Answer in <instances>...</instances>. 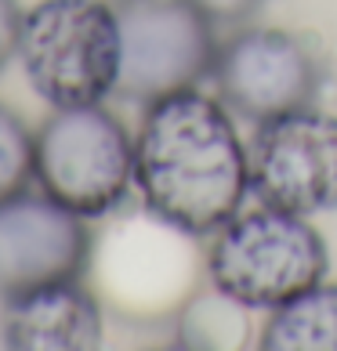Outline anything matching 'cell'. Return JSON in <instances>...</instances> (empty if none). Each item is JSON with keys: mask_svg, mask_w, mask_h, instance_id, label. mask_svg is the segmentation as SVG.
<instances>
[{"mask_svg": "<svg viewBox=\"0 0 337 351\" xmlns=\"http://www.w3.org/2000/svg\"><path fill=\"white\" fill-rule=\"evenodd\" d=\"M120 58V15L106 0H40L22 15V73L55 109L116 95Z\"/></svg>", "mask_w": 337, "mask_h": 351, "instance_id": "2", "label": "cell"}, {"mask_svg": "<svg viewBox=\"0 0 337 351\" xmlns=\"http://www.w3.org/2000/svg\"><path fill=\"white\" fill-rule=\"evenodd\" d=\"M124 36L116 95L152 106L214 73L218 25L192 0H116Z\"/></svg>", "mask_w": 337, "mask_h": 351, "instance_id": "6", "label": "cell"}, {"mask_svg": "<svg viewBox=\"0 0 337 351\" xmlns=\"http://www.w3.org/2000/svg\"><path fill=\"white\" fill-rule=\"evenodd\" d=\"M95 236L80 214L44 192L0 203V301L58 279H84Z\"/></svg>", "mask_w": 337, "mask_h": 351, "instance_id": "9", "label": "cell"}, {"mask_svg": "<svg viewBox=\"0 0 337 351\" xmlns=\"http://www.w3.org/2000/svg\"><path fill=\"white\" fill-rule=\"evenodd\" d=\"M207 19H211L218 29L222 25H243V22H251L257 11H262L268 0H192Z\"/></svg>", "mask_w": 337, "mask_h": 351, "instance_id": "13", "label": "cell"}, {"mask_svg": "<svg viewBox=\"0 0 337 351\" xmlns=\"http://www.w3.org/2000/svg\"><path fill=\"white\" fill-rule=\"evenodd\" d=\"M22 15L19 0H0V73L11 58L19 55V29H22Z\"/></svg>", "mask_w": 337, "mask_h": 351, "instance_id": "14", "label": "cell"}, {"mask_svg": "<svg viewBox=\"0 0 337 351\" xmlns=\"http://www.w3.org/2000/svg\"><path fill=\"white\" fill-rule=\"evenodd\" d=\"M327 243L308 217L287 210L236 214L207 250V276L218 293L247 311H272L327 276Z\"/></svg>", "mask_w": 337, "mask_h": 351, "instance_id": "3", "label": "cell"}, {"mask_svg": "<svg viewBox=\"0 0 337 351\" xmlns=\"http://www.w3.org/2000/svg\"><path fill=\"white\" fill-rule=\"evenodd\" d=\"M257 344L265 351H337V286L319 282L272 308Z\"/></svg>", "mask_w": 337, "mask_h": 351, "instance_id": "11", "label": "cell"}, {"mask_svg": "<svg viewBox=\"0 0 337 351\" xmlns=\"http://www.w3.org/2000/svg\"><path fill=\"white\" fill-rule=\"evenodd\" d=\"M33 178L80 217H109L135 185L131 131L102 106L55 109L33 134Z\"/></svg>", "mask_w": 337, "mask_h": 351, "instance_id": "4", "label": "cell"}, {"mask_svg": "<svg viewBox=\"0 0 337 351\" xmlns=\"http://www.w3.org/2000/svg\"><path fill=\"white\" fill-rule=\"evenodd\" d=\"M135 185L152 214L211 236L240 214L251 156L222 101L178 90L152 101L135 141Z\"/></svg>", "mask_w": 337, "mask_h": 351, "instance_id": "1", "label": "cell"}, {"mask_svg": "<svg viewBox=\"0 0 337 351\" xmlns=\"http://www.w3.org/2000/svg\"><path fill=\"white\" fill-rule=\"evenodd\" d=\"M251 192L272 210L301 217L337 206V116L308 106L257 123Z\"/></svg>", "mask_w": 337, "mask_h": 351, "instance_id": "7", "label": "cell"}, {"mask_svg": "<svg viewBox=\"0 0 337 351\" xmlns=\"http://www.w3.org/2000/svg\"><path fill=\"white\" fill-rule=\"evenodd\" d=\"M214 84L229 112L251 123L308 109L319 95V66L297 36L283 29H240L218 47Z\"/></svg>", "mask_w": 337, "mask_h": 351, "instance_id": "8", "label": "cell"}, {"mask_svg": "<svg viewBox=\"0 0 337 351\" xmlns=\"http://www.w3.org/2000/svg\"><path fill=\"white\" fill-rule=\"evenodd\" d=\"M33 181V134L25 120L0 101V203L15 199Z\"/></svg>", "mask_w": 337, "mask_h": 351, "instance_id": "12", "label": "cell"}, {"mask_svg": "<svg viewBox=\"0 0 337 351\" xmlns=\"http://www.w3.org/2000/svg\"><path fill=\"white\" fill-rule=\"evenodd\" d=\"M192 239V232L152 210L113 225L91 254L102 301L127 319H163L181 311L196 293L200 261Z\"/></svg>", "mask_w": 337, "mask_h": 351, "instance_id": "5", "label": "cell"}, {"mask_svg": "<svg viewBox=\"0 0 337 351\" xmlns=\"http://www.w3.org/2000/svg\"><path fill=\"white\" fill-rule=\"evenodd\" d=\"M102 330V297L80 279H58L4 297L0 308V341L11 351H95Z\"/></svg>", "mask_w": 337, "mask_h": 351, "instance_id": "10", "label": "cell"}]
</instances>
